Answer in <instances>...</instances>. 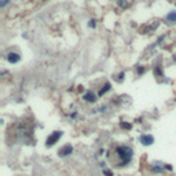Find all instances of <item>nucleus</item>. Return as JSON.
Masks as SVG:
<instances>
[{
    "label": "nucleus",
    "mask_w": 176,
    "mask_h": 176,
    "mask_svg": "<svg viewBox=\"0 0 176 176\" xmlns=\"http://www.w3.org/2000/svg\"><path fill=\"white\" fill-rule=\"evenodd\" d=\"M84 99H85V101H88V102H95L96 96H95V94L92 91H88L87 94L84 95Z\"/></svg>",
    "instance_id": "6"
},
{
    "label": "nucleus",
    "mask_w": 176,
    "mask_h": 176,
    "mask_svg": "<svg viewBox=\"0 0 176 176\" xmlns=\"http://www.w3.org/2000/svg\"><path fill=\"white\" fill-rule=\"evenodd\" d=\"M118 4H123L124 6V0H118Z\"/></svg>",
    "instance_id": "15"
},
{
    "label": "nucleus",
    "mask_w": 176,
    "mask_h": 176,
    "mask_svg": "<svg viewBox=\"0 0 176 176\" xmlns=\"http://www.w3.org/2000/svg\"><path fill=\"white\" fill-rule=\"evenodd\" d=\"M144 72V68H138V73H143Z\"/></svg>",
    "instance_id": "11"
},
{
    "label": "nucleus",
    "mask_w": 176,
    "mask_h": 176,
    "mask_svg": "<svg viewBox=\"0 0 176 176\" xmlns=\"http://www.w3.org/2000/svg\"><path fill=\"white\" fill-rule=\"evenodd\" d=\"M167 19H168V21H175V22H176V11L168 14V15H167Z\"/></svg>",
    "instance_id": "8"
},
{
    "label": "nucleus",
    "mask_w": 176,
    "mask_h": 176,
    "mask_svg": "<svg viewBox=\"0 0 176 176\" xmlns=\"http://www.w3.org/2000/svg\"><path fill=\"white\" fill-rule=\"evenodd\" d=\"M7 3H8V0H3V3H2V6H3V7H4V6L7 4Z\"/></svg>",
    "instance_id": "13"
},
{
    "label": "nucleus",
    "mask_w": 176,
    "mask_h": 176,
    "mask_svg": "<svg viewBox=\"0 0 176 176\" xmlns=\"http://www.w3.org/2000/svg\"><path fill=\"white\" fill-rule=\"evenodd\" d=\"M117 154L118 157L121 158V164H127L131 161L132 158V150L127 146H121V147H117Z\"/></svg>",
    "instance_id": "1"
},
{
    "label": "nucleus",
    "mask_w": 176,
    "mask_h": 176,
    "mask_svg": "<svg viewBox=\"0 0 176 176\" xmlns=\"http://www.w3.org/2000/svg\"><path fill=\"white\" fill-rule=\"evenodd\" d=\"M105 175H106V176H113V173H112L110 171H105Z\"/></svg>",
    "instance_id": "12"
},
{
    "label": "nucleus",
    "mask_w": 176,
    "mask_h": 176,
    "mask_svg": "<svg viewBox=\"0 0 176 176\" xmlns=\"http://www.w3.org/2000/svg\"><path fill=\"white\" fill-rule=\"evenodd\" d=\"M110 88H112V85H110L109 84V83H108V84H105V87H103L102 89H101V91H99V96H102V95H105L106 94V92H108L109 91V89Z\"/></svg>",
    "instance_id": "7"
},
{
    "label": "nucleus",
    "mask_w": 176,
    "mask_h": 176,
    "mask_svg": "<svg viewBox=\"0 0 176 176\" xmlns=\"http://www.w3.org/2000/svg\"><path fill=\"white\" fill-rule=\"evenodd\" d=\"M124 78V73H121V74H118V80H123Z\"/></svg>",
    "instance_id": "14"
},
{
    "label": "nucleus",
    "mask_w": 176,
    "mask_h": 176,
    "mask_svg": "<svg viewBox=\"0 0 176 176\" xmlns=\"http://www.w3.org/2000/svg\"><path fill=\"white\" fill-rule=\"evenodd\" d=\"M140 142L143 144H146V146H149V144L154 142V139H153V136H150V135H142L140 136Z\"/></svg>",
    "instance_id": "3"
},
{
    "label": "nucleus",
    "mask_w": 176,
    "mask_h": 176,
    "mask_svg": "<svg viewBox=\"0 0 176 176\" xmlns=\"http://www.w3.org/2000/svg\"><path fill=\"white\" fill-rule=\"evenodd\" d=\"M73 151V149H72V146H65L62 147V149L59 150V156L61 157H65V156H69V154Z\"/></svg>",
    "instance_id": "5"
},
{
    "label": "nucleus",
    "mask_w": 176,
    "mask_h": 176,
    "mask_svg": "<svg viewBox=\"0 0 176 176\" xmlns=\"http://www.w3.org/2000/svg\"><path fill=\"white\" fill-rule=\"evenodd\" d=\"M61 136H62V132H59V131H57V132L51 133V135L48 136V139H47V146H53L55 142H58V140H59Z\"/></svg>",
    "instance_id": "2"
},
{
    "label": "nucleus",
    "mask_w": 176,
    "mask_h": 176,
    "mask_svg": "<svg viewBox=\"0 0 176 176\" xmlns=\"http://www.w3.org/2000/svg\"><path fill=\"white\" fill-rule=\"evenodd\" d=\"M175 61H176V55H175Z\"/></svg>",
    "instance_id": "16"
},
{
    "label": "nucleus",
    "mask_w": 176,
    "mask_h": 176,
    "mask_svg": "<svg viewBox=\"0 0 176 176\" xmlns=\"http://www.w3.org/2000/svg\"><path fill=\"white\" fill-rule=\"evenodd\" d=\"M95 25H96V23H95V21H94V19L89 21V26H91V28H95Z\"/></svg>",
    "instance_id": "10"
},
{
    "label": "nucleus",
    "mask_w": 176,
    "mask_h": 176,
    "mask_svg": "<svg viewBox=\"0 0 176 176\" xmlns=\"http://www.w3.org/2000/svg\"><path fill=\"white\" fill-rule=\"evenodd\" d=\"M7 59H8V62H11V63H17V62L21 59V57L15 53H10L8 57H7Z\"/></svg>",
    "instance_id": "4"
},
{
    "label": "nucleus",
    "mask_w": 176,
    "mask_h": 176,
    "mask_svg": "<svg viewBox=\"0 0 176 176\" xmlns=\"http://www.w3.org/2000/svg\"><path fill=\"white\" fill-rule=\"evenodd\" d=\"M121 127H123V128H125V129H129L131 128V125H129L128 123H121Z\"/></svg>",
    "instance_id": "9"
}]
</instances>
